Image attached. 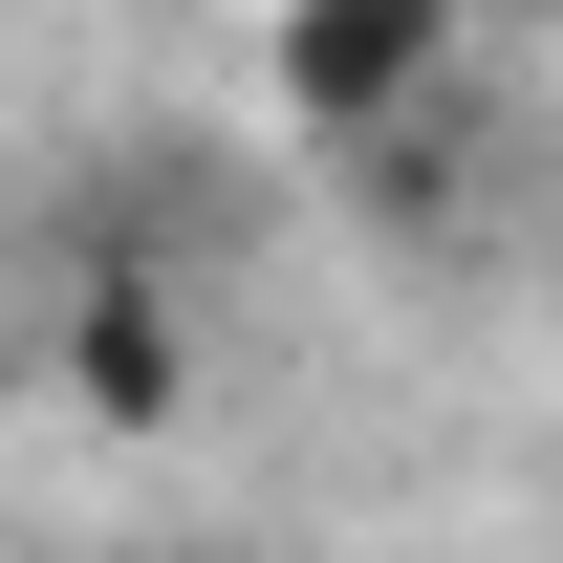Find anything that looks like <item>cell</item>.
I'll list each match as a JSON object with an SVG mask.
<instances>
[{
	"instance_id": "6da1fadb",
	"label": "cell",
	"mask_w": 563,
	"mask_h": 563,
	"mask_svg": "<svg viewBox=\"0 0 563 563\" xmlns=\"http://www.w3.org/2000/svg\"><path fill=\"white\" fill-rule=\"evenodd\" d=\"M433 87H455V0H282V131L390 152Z\"/></svg>"
},
{
	"instance_id": "7a4b0ae2",
	"label": "cell",
	"mask_w": 563,
	"mask_h": 563,
	"mask_svg": "<svg viewBox=\"0 0 563 563\" xmlns=\"http://www.w3.org/2000/svg\"><path fill=\"white\" fill-rule=\"evenodd\" d=\"M44 368H66V412H87V433H174V412H196V325H174V282H152L131 239H87Z\"/></svg>"
},
{
	"instance_id": "3957f363",
	"label": "cell",
	"mask_w": 563,
	"mask_h": 563,
	"mask_svg": "<svg viewBox=\"0 0 563 563\" xmlns=\"http://www.w3.org/2000/svg\"><path fill=\"white\" fill-rule=\"evenodd\" d=\"M131 563H239V542H131Z\"/></svg>"
}]
</instances>
